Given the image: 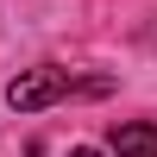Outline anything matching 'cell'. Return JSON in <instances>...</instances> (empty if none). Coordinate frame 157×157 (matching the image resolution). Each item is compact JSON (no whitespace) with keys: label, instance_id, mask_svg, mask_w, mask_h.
I'll return each instance as SVG.
<instances>
[{"label":"cell","instance_id":"cell-1","mask_svg":"<svg viewBox=\"0 0 157 157\" xmlns=\"http://www.w3.org/2000/svg\"><path fill=\"white\" fill-rule=\"evenodd\" d=\"M63 94H69V75H63V69H50V63H44V69H19V75L6 82V107H13V113L57 107Z\"/></svg>","mask_w":157,"mask_h":157},{"label":"cell","instance_id":"cell-3","mask_svg":"<svg viewBox=\"0 0 157 157\" xmlns=\"http://www.w3.org/2000/svg\"><path fill=\"white\" fill-rule=\"evenodd\" d=\"M69 157H101V151H88V145H82V151H69Z\"/></svg>","mask_w":157,"mask_h":157},{"label":"cell","instance_id":"cell-2","mask_svg":"<svg viewBox=\"0 0 157 157\" xmlns=\"http://www.w3.org/2000/svg\"><path fill=\"white\" fill-rule=\"evenodd\" d=\"M107 145H113V157H157V126L151 120H120L107 132Z\"/></svg>","mask_w":157,"mask_h":157}]
</instances>
